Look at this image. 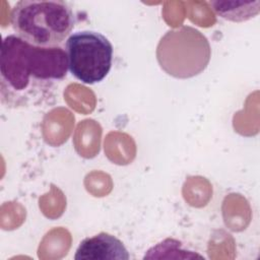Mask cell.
<instances>
[{
  "instance_id": "obj_3",
  "label": "cell",
  "mask_w": 260,
  "mask_h": 260,
  "mask_svg": "<svg viewBox=\"0 0 260 260\" xmlns=\"http://www.w3.org/2000/svg\"><path fill=\"white\" fill-rule=\"evenodd\" d=\"M211 49L207 38L195 27L182 25L168 30L156 47V59L169 75L186 79L201 73L208 65Z\"/></svg>"
},
{
  "instance_id": "obj_5",
  "label": "cell",
  "mask_w": 260,
  "mask_h": 260,
  "mask_svg": "<svg viewBox=\"0 0 260 260\" xmlns=\"http://www.w3.org/2000/svg\"><path fill=\"white\" fill-rule=\"evenodd\" d=\"M124 244L109 233H99L82 240L75 252V260H128Z\"/></svg>"
},
{
  "instance_id": "obj_4",
  "label": "cell",
  "mask_w": 260,
  "mask_h": 260,
  "mask_svg": "<svg viewBox=\"0 0 260 260\" xmlns=\"http://www.w3.org/2000/svg\"><path fill=\"white\" fill-rule=\"evenodd\" d=\"M66 54L70 73L83 83L93 84L111 70L113 45L101 32L80 30L67 39Z\"/></svg>"
},
{
  "instance_id": "obj_2",
  "label": "cell",
  "mask_w": 260,
  "mask_h": 260,
  "mask_svg": "<svg viewBox=\"0 0 260 260\" xmlns=\"http://www.w3.org/2000/svg\"><path fill=\"white\" fill-rule=\"evenodd\" d=\"M10 21L22 41L40 48H56L72 31L75 17L64 1L20 0L11 10Z\"/></svg>"
},
{
  "instance_id": "obj_6",
  "label": "cell",
  "mask_w": 260,
  "mask_h": 260,
  "mask_svg": "<svg viewBox=\"0 0 260 260\" xmlns=\"http://www.w3.org/2000/svg\"><path fill=\"white\" fill-rule=\"evenodd\" d=\"M213 12L230 21L242 22L251 19L260 12V1H210Z\"/></svg>"
},
{
  "instance_id": "obj_1",
  "label": "cell",
  "mask_w": 260,
  "mask_h": 260,
  "mask_svg": "<svg viewBox=\"0 0 260 260\" xmlns=\"http://www.w3.org/2000/svg\"><path fill=\"white\" fill-rule=\"evenodd\" d=\"M67 69V54L60 47L40 48L7 36L0 55L1 101L14 108L29 106L64 78Z\"/></svg>"
}]
</instances>
